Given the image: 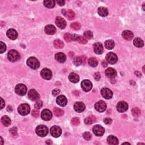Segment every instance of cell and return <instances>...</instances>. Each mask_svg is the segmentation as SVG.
<instances>
[{
    "mask_svg": "<svg viewBox=\"0 0 145 145\" xmlns=\"http://www.w3.org/2000/svg\"><path fill=\"white\" fill-rule=\"evenodd\" d=\"M64 39L67 42H70L72 40V35L69 33L65 34L64 35Z\"/></svg>",
    "mask_w": 145,
    "mask_h": 145,
    "instance_id": "45",
    "label": "cell"
},
{
    "mask_svg": "<svg viewBox=\"0 0 145 145\" xmlns=\"http://www.w3.org/2000/svg\"><path fill=\"white\" fill-rule=\"evenodd\" d=\"M5 105V103L4 102V100H3V99H2V98H1V109L4 108Z\"/></svg>",
    "mask_w": 145,
    "mask_h": 145,
    "instance_id": "54",
    "label": "cell"
},
{
    "mask_svg": "<svg viewBox=\"0 0 145 145\" xmlns=\"http://www.w3.org/2000/svg\"><path fill=\"white\" fill-rule=\"evenodd\" d=\"M122 36L124 39L130 41L133 38L134 34L132 31H129V30H125V31L122 32Z\"/></svg>",
    "mask_w": 145,
    "mask_h": 145,
    "instance_id": "22",
    "label": "cell"
},
{
    "mask_svg": "<svg viewBox=\"0 0 145 145\" xmlns=\"http://www.w3.org/2000/svg\"><path fill=\"white\" fill-rule=\"evenodd\" d=\"M81 87L84 91L89 92L92 89V84L89 80L85 79L82 82Z\"/></svg>",
    "mask_w": 145,
    "mask_h": 145,
    "instance_id": "7",
    "label": "cell"
},
{
    "mask_svg": "<svg viewBox=\"0 0 145 145\" xmlns=\"http://www.w3.org/2000/svg\"><path fill=\"white\" fill-rule=\"evenodd\" d=\"M1 122L5 127H9L11 124V120L7 116H4L1 118Z\"/></svg>",
    "mask_w": 145,
    "mask_h": 145,
    "instance_id": "30",
    "label": "cell"
},
{
    "mask_svg": "<svg viewBox=\"0 0 145 145\" xmlns=\"http://www.w3.org/2000/svg\"><path fill=\"white\" fill-rule=\"evenodd\" d=\"M82 59L80 57H76L73 60V63L75 66H79L82 64Z\"/></svg>",
    "mask_w": 145,
    "mask_h": 145,
    "instance_id": "38",
    "label": "cell"
},
{
    "mask_svg": "<svg viewBox=\"0 0 145 145\" xmlns=\"http://www.w3.org/2000/svg\"><path fill=\"white\" fill-rule=\"evenodd\" d=\"M53 112H54V114H55L56 116H58V117L62 116L64 113V112L62 110V109H60L59 108H57V107H56L53 109Z\"/></svg>",
    "mask_w": 145,
    "mask_h": 145,
    "instance_id": "36",
    "label": "cell"
},
{
    "mask_svg": "<svg viewBox=\"0 0 145 145\" xmlns=\"http://www.w3.org/2000/svg\"><path fill=\"white\" fill-rule=\"evenodd\" d=\"M15 91L17 94L20 96H24L26 94L27 91V87L23 84H19L16 86Z\"/></svg>",
    "mask_w": 145,
    "mask_h": 145,
    "instance_id": "5",
    "label": "cell"
},
{
    "mask_svg": "<svg viewBox=\"0 0 145 145\" xmlns=\"http://www.w3.org/2000/svg\"><path fill=\"white\" fill-rule=\"evenodd\" d=\"M18 111L19 113L22 116L27 115L30 112V107L27 104H23L19 106Z\"/></svg>",
    "mask_w": 145,
    "mask_h": 145,
    "instance_id": "2",
    "label": "cell"
},
{
    "mask_svg": "<svg viewBox=\"0 0 145 145\" xmlns=\"http://www.w3.org/2000/svg\"><path fill=\"white\" fill-rule=\"evenodd\" d=\"M102 65L103 67H106L107 66V62L105 61H103L102 62Z\"/></svg>",
    "mask_w": 145,
    "mask_h": 145,
    "instance_id": "56",
    "label": "cell"
},
{
    "mask_svg": "<svg viewBox=\"0 0 145 145\" xmlns=\"http://www.w3.org/2000/svg\"><path fill=\"white\" fill-rule=\"evenodd\" d=\"M27 64L32 69H37L40 66V62L39 60L34 57H30L27 60Z\"/></svg>",
    "mask_w": 145,
    "mask_h": 145,
    "instance_id": "1",
    "label": "cell"
},
{
    "mask_svg": "<svg viewBox=\"0 0 145 145\" xmlns=\"http://www.w3.org/2000/svg\"><path fill=\"white\" fill-rule=\"evenodd\" d=\"M98 13L101 17H106L108 14V12L107 8L104 7H100L98 8Z\"/></svg>",
    "mask_w": 145,
    "mask_h": 145,
    "instance_id": "28",
    "label": "cell"
},
{
    "mask_svg": "<svg viewBox=\"0 0 145 145\" xmlns=\"http://www.w3.org/2000/svg\"><path fill=\"white\" fill-rule=\"evenodd\" d=\"M107 107L106 104L104 102H103L102 100L99 101L95 104V108L96 110L99 112H103L105 110Z\"/></svg>",
    "mask_w": 145,
    "mask_h": 145,
    "instance_id": "13",
    "label": "cell"
},
{
    "mask_svg": "<svg viewBox=\"0 0 145 145\" xmlns=\"http://www.w3.org/2000/svg\"><path fill=\"white\" fill-rule=\"evenodd\" d=\"M70 28L73 30H78L81 28V24L78 22H74L71 24Z\"/></svg>",
    "mask_w": 145,
    "mask_h": 145,
    "instance_id": "39",
    "label": "cell"
},
{
    "mask_svg": "<svg viewBox=\"0 0 145 145\" xmlns=\"http://www.w3.org/2000/svg\"><path fill=\"white\" fill-rule=\"evenodd\" d=\"M60 90L59 89H56L52 91V95L54 96H56L60 94Z\"/></svg>",
    "mask_w": 145,
    "mask_h": 145,
    "instance_id": "50",
    "label": "cell"
},
{
    "mask_svg": "<svg viewBox=\"0 0 145 145\" xmlns=\"http://www.w3.org/2000/svg\"><path fill=\"white\" fill-rule=\"evenodd\" d=\"M132 113L133 116L136 117H138L141 115V111L140 109L138 108V107H134L132 109Z\"/></svg>",
    "mask_w": 145,
    "mask_h": 145,
    "instance_id": "37",
    "label": "cell"
},
{
    "mask_svg": "<svg viewBox=\"0 0 145 145\" xmlns=\"http://www.w3.org/2000/svg\"><path fill=\"white\" fill-rule=\"evenodd\" d=\"M77 41L79 43L82 44H86L87 43V41L85 38L81 36H78Z\"/></svg>",
    "mask_w": 145,
    "mask_h": 145,
    "instance_id": "43",
    "label": "cell"
},
{
    "mask_svg": "<svg viewBox=\"0 0 145 145\" xmlns=\"http://www.w3.org/2000/svg\"><path fill=\"white\" fill-rule=\"evenodd\" d=\"M8 59L12 62H15L20 59V54L16 50H12L8 53Z\"/></svg>",
    "mask_w": 145,
    "mask_h": 145,
    "instance_id": "4",
    "label": "cell"
},
{
    "mask_svg": "<svg viewBox=\"0 0 145 145\" xmlns=\"http://www.w3.org/2000/svg\"><path fill=\"white\" fill-rule=\"evenodd\" d=\"M56 24L59 28L64 29L66 26V22L64 18L60 17H57L56 19Z\"/></svg>",
    "mask_w": 145,
    "mask_h": 145,
    "instance_id": "16",
    "label": "cell"
},
{
    "mask_svg": "<svg viewBox=\"0 0 145 145\" xmlns=\"http://www.w3.org/2000/svg\"><path fill=\"white\" fill-rule=\"evenodd\" d=\"M57 3L59 5H60V6H63V5H65V1H63V0H60V1H57Z\"/></svg>",
    "mask_w": 145,
    "mask_h": 145,
    "instance_id": "52",
    "label": "cell"
},
{
    "mask_svg": "<svg viewBox=\"0 0 145 145\" xmlns=\"http://www.w3.org/2000/svg\"><path fill=\"white\" fill-rule=\"evenodd\" d=\"M104 122L107 125H110L112 124V120L111 118H109V117H107V118L104 120Z\"/></svg>",
    "mask_w": 145,
    "mask_h": 145,
    "instance_id": "48",
    "label": "cell"
},
{
    "mask_svg": "<svg viewBox=\"0 0 145 145\" xmlns=\"http://www.w3.org/2000/svg\"><path fill=\"white\" fill-rule=\"evenodd\" d=\"M83 138L86 139V141H90L91 138V134L89 132H85L83 134Z\"/></svg>",
    "mask_w": 145,
    "mask_h": 145,
    "instance_id": "44",
    "label": "cell"
},
{
    "mask_svg": "<svg viewBox=\"0 0 145 145\" xmlns=\"http://www.w3.org/2000/svg\"><path fill=\"white\" fill-rule=\"evenodd\" d=\"M69 79L71 82L76 83H77L79 80V77L78 75L74 73H70L69 75Z\"/></svg>",
    "mask_w": 145,
    "mask_h": 145,
    "instance_id": "27",
    "label": "cell"
},
{
    "mask_svg": "<svg viewBox=\"0 0 145 145\" xmlns=\"http://www.w3.org/2000/svg\"><path fill=\"white\" fill-rule=\"evenodd\" d=\"M74 110L76 112H82L84 111V109L86 108V106L84 105V104L82 102H76L74 106Z\"/></svg>",
    "mask_w": 145,
    "mask_h": 145,
    "instance_id": "17",
    "label": "cell"
},
{
    "mask_svg": "<svg viewBox=\"0 0 145 145\" xmlns=\"http://www.w3.org/2000/svg\"><path fill=\"white\" fill-rule=\"evenodd\" d=\"M135 74L138 76V77H140V76H141V72H138V71H136V72H135Z\"/></svg>",
    "mask_w": 145,
    "mask_h": 145,
    "instance_id": "55",
    "label": "cell"
},
{
    "mask_svg": "<svg viewBox=\"0 0 145 145\" xmlns=\"http://www.w3.org/2000/svg\"><path fill=\"white\" fill-rule=\"evenodd\" d=\"M40 75L42 77L46 80H50L52 77V72L48 69H43L40 72Z\"/></svg>",
    "mask_w": 145,
    "mask_h": 145,
    "instance_id": "9",
    "label": "cell"
},
{
    "mask_svg": "<svg viewBox=\"0 0 145 145\" xmlns=\"http://www.w3.org/2000/svg\"><path fill=\"white\" fill-rule=\"evenodd\" d=\"M93 132H94V133L96 136H102L104 134L105 130L102 126L97 125H95V127L93 128Z\"/></svg>",
    "mask_w": 145,
    "mask_h": 145,
    "instance_id": "11",
    "label": "cell"
},
{
    "mask_svg": "<svg viewBox=\"0 0 145 145\" xmlns=\"http://www.w3.org/2000/svg\"><path fill=\"white\" fill-rule=\"evenodd\" d=\"M101 94L103 98L107 99H111L113 96V93L110 89L108 88H103L101 90Z\"/></svg>",
    "mask_w": 145,
    "mask_h": 145,
    "instance_id": "12",
    "label": "cell"
},
{
    "mask_svg": "<svg viewBox=\"0 0 145 145\" xmlns=\"http://www.w3.org/2000/svg\"><path fill=\"white\" fill-rule=\"evenodd\" d=\"M94 78L95 80L96 81H99L100 79V74L99 72L95 73V74H94Z\"/></svg>",
    "mask_w": 145,
    "mask_h": 145,
    "instance_id": "51",
    "label": "cell"
},
{
    "mask_svg": "<svg viewBox=\"0 0 145 145\" xmlns=\"http://www.w3.org/2000/svg\"><path fill=\"white\" fill-rule=\"evenodd\" d=\"M71 123L74 126H78L80 123V121L78 117H74L71 120Z\"/></svg>",
    "mask_w": 145,
    "mask_h": 145,
    "instance_id": "41",
    "label": "cell"
},
{
    "mask_svg": "<svg viewBox=\"0 0 145 145\" xmlns=\"http://www.w3.org/2000/svg\"><path fill=\"white\" fill-rule=\"evenodd\" d=\"M61 129L59 127L57 126H53L50 129L51 134L55 138H57L61 134Z\"/></svg>",
    "mask_w": 145,
    "mask_h": 145,
    "instance_id": "8",
    "label": "cell"
},
{
    "mask_svg": "<svg viewBox=\"0 0 145 145\" xmlns=\"http://www.w3.org/2000/svg\"><path fill=\"white\" fill-rule=\"evenodd\" d=\"M28 96L29 99L32 101H36L39 99V94H38L37 92L34 89H31L30 90L28 94Z\"/></svg>",
    "mask_w": 145,
    "mask_h": 145,
    "instance_id": "14",
    "label": "cell"
},
{
    "mask_svg": "<svg viewBox=\"0 0 145 145\" xmlns=\"http://www.w3.org/2000/svg\"><path fill=\"white\" fill-rule=\"evenodd\" d=\"M36 133L40 137H45L48 133V129L45 125H39L36 129Z\"/></svg>",
    "mask_w": 145,
    "mask_h": 145,
    "instance_id": "3",
    "label": "cell"
},
{
    "mask_svg": "<svg viewBox=\"0 0 145 145\" xmlns=\"http://www.w3.org/2000/svg\"><path fill=\"white\" fill-rule=\"evenodd\" d=\"M6 46L3 42H0V53H3L6 51Z\"/></svg>",
    "mask_w": 145,
    "mask_h": 145,
    "instance_id": "42",
    "label": "cell"
},
{
    "mask_svg": "<svg viewBox=\"0 0 145 145\" xmlns=\"http://www.w3.org/2000/svg\"><path fill=\"white\" fill-rule=\"evenodd\" d=\"M133 44L136 47L138 48H142L143 47L144 45V42L143 41L142 39H141L140 38H136L134 40Z\"/></svg>",
    "mask_w": 145,
    "mask_h": 145,
    "instance_id": "29",
    "label": "cell"
},
{
    "mask_svg": "<svg viewBox=\"0 0 145 145\" xmlns=\"http://www.w3.org/2000/svg\"><path fill=\"white\" fill-rule=\"evenodd\" d=\"M32 115L35 117H37L39 115V112L36 109H35L32 111Z\"/></svg>",
    "mask_w": 145,
    "mask_h": 145,
    "instance_id": "49",
    "label": "cell"
},
{
    "mask_svg": "<svg viewBox=\"0 0 145 145\" xmlns=\"http://www.w3.org/2000/svg\"><path fill=\"white\" fill-rule=\"evenodd\" d=\"M84 38H86L87 39H91L93 37V34L91 31H86L84 33Z\"/></svg>",
    "mask_w": 145,
    "mask_h": 145,
    "instance_id": "40",
    "label": "cell"
},
{
    "mask_svg": "<svg viewBox=\"0 0 145 145\" xmlns=\"http://www.w3.org/2000/svg\"><path fill=\"white\" fill-rule=\"evenodd\" d=\"M57 103L61 107H64L67 104V98L64 95H60L57 98Z\"/></svg>",
    "mask_w": 145,
    "mask_h": 145,
    "instance_id": "19",
    "label": "cell"
},
{
    "mask_svg": "<svg viewBox=\"0 0 145 145\" xmlns=\"http://www.w3.org/2000/svg\"><path fill=\"white\" fill-rule=\"evenodd\" d=\"M62 12H64V13H63V15H65V17H66L67 19H69V20H73V19H74L75 17V14L73 10H69L66 11V12H65V10H62Z\"/></svg>",
    "mask_w": 145,
    "mask_h": 145,
    "instance_id": "24",
    "label": "cell"
},
{
    "mask_svg": "<svg viewBox=\"0 0 145 145\" xmlns=\"http://www.w3.org/2000/svg\"><path fill=\"white\" fill-rule=\"evenodd\" d=\"M94 50L95 53L100 54L103 52V46L102 43H96L94 44Z\"/></svg>",
    "mask_w": 145,
    "mask_h": 145,
    "instance_id": "20",
    "label": "cell"
},
{
    "mask_svg": "<svg viewBox=\"0 0 145 145\" xmlns=\"http://www.w3.org/2000/svg\"><path fill=\"white\" fill-rule=\"evenodd\" d=\"M43 106V102L40 100H38L36 102V103H35V108L36 109H40V108H42Z\"/></svg>",
    "mask_w": 145,
    "mask_h": 145,
    "instance_id": "46",
    "label": "cell"
},
{
    "mask_svg": "<svg viewBox=\"0 0 145 145\" xmlns=\"http://www.w3.org/2000/svg\"><path fill=\"white\" fill-rule=\"evenodd\" d=\"M105 75L109 78H114L117 75L116 71L113 68L109 67L105 70Z\"/></svg>",
    "mask_w": 145,
    "mask_h": 145,
    "instance_id": "23",
    "label": "cell"
},
{
    "mask_svg": "<svg viewBox=\"0 0 145 145\" xmlns=\"http://www.w3.org/2000/svg\"><path fill=\"white\" fill-rule=\"evenodd\" d=\"M106 60L109 64L114 65L117 61V57L115 53L113 52H109L107 54Z\"/></svg>",
    "mask_w": 145,
    "mask_h": 145,
    "instance_id": "6",
    "label": "cell"
},
{
    "mask_svg": "<svg viewBox=\"0 0 145 145\" xmlns=\"http://www.w3.org/2000/svg\"><path fill=\"white\" fill-rule=\"evenodd\" d=\"M78 37V36L77 35H76V34H73V35H72V39L73 41H76V40H77Z\"/></svg>",
    "mask_w": 145,
    "mask_h": 145,
    "instance_id": "53",
    "label": "cell"
},
{
    "mask_svg": "<svg viewBox=\"0 0 145 145\" xmlns=\"http://www.w3.org/2000/svg\"><path fill=\"white\" fill-rule=\"evenodd\" d=\"M52 117V113L49 109H44L41 113V117L44 121H49Z\"/></svg>",
    "mask_w": 145,
    "mask_h": 145,
    "instance_id": "10",
    "label": "cell"
},
{
    "mask_svg": "<svg viewBox=\"0 0 145 145\" xmlns=\"http://www.w3.org/2000/svg\"><path fill=\"white\" fill-rule=\"evenodd\" d=\"M88 62L90 66H91V67H96L98 64V60L95 58H94V57H92V58L89 59Z\"/></svg>",
    "mask_w": 145,
    "mask_h": 145,
    "instance_id": "35",
    "label": "cell"
},
{
    "mask_svg": "<svg viewBox=\"0 0 145 145\" xmlns=\"http://www.w3.org/2000/svg\"><path fill=\"white\" fill-rule=\"evenodd\" d=\"M45 32L46 34L48 35H53L56 33V28L52 24H48V25L46 26L45 27Z\"/></svg>",
    "mask_w": 145,
    "mask_h": 145,
    "instance_id": "21",
    "label": "cell"
},
{
    "mask_svg": "<svg viewBox=\"0 0 145 145\" xmlns=\"http://www.w3.org/2000/svg\"><path fill=\"white\" fill-rule=\"evenodd\" d=\"M116 107L119 112H124L128 110V105L125 102H120L117 103Z\"/></svg>",
    "mask_w": 145,
    "mask_h": 145,
    "instance_id": "15",
    "label": "cell"
},
{
    "mask_svg": "<svg viewBox=\"0 0 145 145\" xmlns=\"http://www.w3.org/2000/svg\"><path fill=\"white\" fill-rule=\"evenodd\" d=\"M1 144H3V142H4V140H3V139H2V138L1 137Z\"/></svg>",
    "mask_w": 145,
    "mask_h": 145,
    "instance_id": "57",
    "label": "cell"
},
{
    "mask_svg": "<svg viewBox=\"0 0 145 145\" xmlns=\"http://www.w3.org/2000/svg\"><path fill=\"white\" fill-rule=\"evenodd\" d=\"M53 45H54V47L57 49L62 48L64 46V43H63L62 41H61V40H59V39H57L54 41Z\"/></svg>",
    "mask_w": 145,
    "mask_h": 145,
    "instance_id": "34",
    "label": "cell"
},
{
    "mask_svg": "<svg viewBox=\"0 0 145 145\" xmlns=\"http://www.w3.org/2000/svg\"><path fill=\"white\" fill-rule=\"evenodd\" d=\"M55 59L57 61L59 62L63 63L66 60V56L64 53L62 52L57 53L55 55Z\"/></svg>",
    "mask_w": 145,
    "mask_h": 145,
    "instance_id": "26",
    "label": "cell"
},
{
    "mask_svg": "<svg viewBox=\"0 0 145 145\" xmlns=\"http://www.w3.org/2000/svg\"><path fill=\"white\" fill-rule=\"evenodd\" d=\"M6 35L7 37L12 40L16 39L18 36V32L15 30L14 29H10L9 30H7Z\"/></svg>",
    "mask_w": 145,
    "mask_h": 145,
    "instance_id": "18",
    "label": "cell"
},
{
    "mask_svg": "<svg viewBox=\"0 0 145 145\" xmlns=\"http://www.w3.org/2000/svg\"><path fill=\"white\" fill-rule=\"evenodd\" d=\"M107 143L111 145H116L119 143V140L115 136H109L107 137Z\"/></svg>",
    "mask_w": 145,
    "mask_h": 145,
    "instance_id": "25",
    "label": "cell"
},
{
    "mask_svg": "<svg viewBox=\"0 0 145 145\" xmlns=\"http://www.w3.org/2000/svg\"><path fill=\"white\" fill-rule=\"evenodd\" d=\"M114 42L112 40H108L105 42V46L108 50H112L114 47Z\"/></svg>",
    "mask_w": 145,
    "mask_h": 145,
    "instance_id": "32",
    "label": "cell"
},
{
    "mask_svg": "<svg viewBox=\"0 0 145 145\" xmlns=\"http://www.w3.org/2000/svg\"><path fill=\"white\" fill-rule=\"evenodd\" d=\"M10 132L11 133H12V135L16 136L17 134V128L16 127H13L12 128H11Z\"/></svg>",
    "mask_w": 145,
    "mask_h": 145,
    "instance_id": "47",
    "label": "cell"
},
{
    "mask_svg": "<svg viewBox=\"0 0 145 145\" xmlns=\"http://www.w3.org/2000/svg\"><path fill=\"white\" fill-rule=\"evenodd\" d=\"M96 121V117L94 116H89L84 120V123H85L86 125H89L92 124L93 123L95 122Z\"/></svg>",
    "mask_w": 145,
    "mask_h": 145,
    "instance_id": "31",
    "label": "cell"
},
{
    "mask_svg": "<svg viewBox=\"0 0 145 145\" xmlns=\"http://www.w3.org/2000/svg\"><path fill=\"white\" fill-rule=\"evenodd\" d=\"M44 5L48 8H53L55 6V1L53 0H45L44 1Z\"/></svg>",
    "mask_w": 145,
    "mask_h": 145,
    "instance_id": "33",
    "label": "cell"
}]
</instances>
